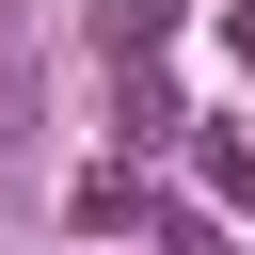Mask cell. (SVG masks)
<instances>
[{
	"mask_svg": "<svg viewBox=\"0 0 255 255\" xmlns=\"http://www.w3.org/2000/svg\"><path fill=\"white\" fill-rule=\"evenodd\" d=\"M191 159H207V207H223V223H239V207H255V143H239V128H207V143H191Z\"/></svg>",
	"mask_w": 255,
	"mask_h": 255,
	"instance_id": "obj_1",
	"label": "cell"
},
{
	"mask_svg": "<svg viewBox=\"0 0 255 255\" xmlns=\"http://www.w3.org/2000/svg\"><path fill=\"white\" fill-rule=\"evenodd\" d=\"M16 143H32V32L0 16V159H16Z\"/></svg>",
	"mask_w": 255,
	"mask_h": 255,
	"instance_id": "obj_2",
	"label": "cell"
},
{
	"mask_svg": "<svg viewBox=\"0 0 255 255\" xmlns=\"http://www.w3.org/2000/svg\"><path fill=\"white\" fill-rule=\"evenodd\" d=\"M96 32H112V64H159V32H175V0H112Z\"/></svg>",
	"mask_w": 255,
	"mask_h": 255,
	"instance_id": "obj_3",
	"label": "cell"
},
{
	"mask_svg": "<svg viewBox=\"0 0 255 255\" xmlns=\"http://www.w3.org/2000/svg\"><path fill=\"white\" fill-rule=\"evenodd\" d=\"M143 223H159V255H239V223H223V207H143Z\"/></svg>",
	"mask_w": 255,
	"mask_h": 255,
	"instance_id": "obj_4",
	"label": "cell"
},
{
	"mask_svg": "<svg viewBox=\"0 0 255 255\" xmlns=\"http://www.w3.org/2000/svg\"><path fill=\"white\" fill-rule=\"evenodd\" d=\"M223 48H239V64H255V0H223Z\"/></svg>",
	"mask_w": 255,
	"mask_h": 255,
	"instance_id": "obj_5",
	"label": "cell"
}]
</instances>
